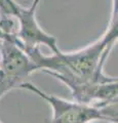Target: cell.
<instances>
[{
	"label": "cell",
	"instance_id": "3",
	"mask_svg": "<svg viewBox=\"0 0 118 123\" xmlns=\"http://www.w3.org/2000/svg\"><path fill=\"white\" fill-rule=\"evenodd\" d=\"M0 98L7 91L20 88L32 72L38 70L35 63L19 45L9 40L0 41Z\"/></svg>",
	"mask_w": 118,
	"mask_h": 123
},
{
	"label": "cell",
	"instance_id": "1",
	"mask_svg": "<svg viewBox=\"0 0 118 123\" xmlns=\"http://www.w3.org/2000/svg\"><path fill=\"white\" fill-rule=\"evenodd\" d=\"M117 21L94 43L75 52L43 55L39 46L24 50L38 70L61 80L71 89L75 102L105 105L117 102V78L103 73V67L117 40Z\"/></svg>",
	"mask_w": 118,
	"mask_h": 123
},
{
	"label": "cell",
	"instance_id": "5",
	"mask_svg": "<svg viewBox=\"0 0 118 123\" xmlns=\"http://www.w3.org/2000/svg\"><path fill=\"white\" fill-rule=\"evenodd\" d=\"M1 40H9V41H12V42H14V43L17 44V42L14 41V40L12 39V38H10L9 36H7L6 34H5L4 32H3V31H2L1 29H0V41H1Z\"/></svg>",
	"mask_w": 118,
	"mask_h": 123
},
{
	"label": "cell",
	"instance_id": "4",
	"mask_svg": "<svg viewBox=\"0 0 118 123\" xmlns=\"http://www.w3.org/2000/svg\"><path fill=\"white\" fill-rule=\"evenodd\" d=\"M39 1L40 0H34L28 8L22 7L19 4L16 7L14 14L19 21V32L17 34L19 46L23 50H26L44 44L50 48L54 53H58L61 50L56 44V39L54 36L45 33L36 22L35 14Z\"/></svg>",
	"mask_w": 118,
	"mask_h": 123
},
{
	"label": "cell",
	"instance_id": "2",
	"mask_svg": "<svg viewBox=\"0 0 118 123\" xmlns=\"http://www.w3.org/2000/svg\"><path fill=\"white\" fill-rule=\"evenodd\" d=\"M20 88L34 92L52 107L54 116L49 123H88L94 120L117 123V103L99 107L78 102H68L45 93L30 82L22 83Z\"/></svg>",
	"mask_w": 118,
	"mask_h": 123
}]
</instances>
